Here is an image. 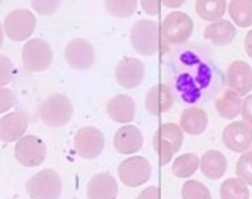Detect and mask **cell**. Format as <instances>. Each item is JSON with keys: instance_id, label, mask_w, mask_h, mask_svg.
Returning <instances> with one entry per match:
<instances>
[{"instance_id": "cell-1", "label": "cell", "mask_w": 252, "mask_h": 199, "mask_svg": "<svg viewBox=\"0 0 252 199\" xmlns=\"http://www.w3.org/2000/svg\"><path fill=\"white\" fill-rule=\"evenodd\" d=\"M130 44L137 54L143 56L167 52L158 24L153 20H137L130 30Z\"/></svg>"}, {"instance_id": "cell-2", "label": "cell", "mask_w": 252, "mask_h": 199, "mask_svg": "<svg viewBox=\"0 0 252 199\" xmlns=\"http://www.w3.org/2000/svg\"><path fill=\"white\" fill-rule=\"evenodd\" d=\"M184 142V131L177 124H162L157 129L153 137V147L158 156L161 166L168 164L172 160L174 154L180 152Z\"/></svg>"}, {"instance_id": "cell-3", "label": "cell", "mask_w": 252, "mask_h": 199, "mask_svg": "<svg viewBox=\"0 0 252 199\" xmlns=\"http://www.w3.org/2000/svg\"><path fill=\"white\" fill-rule=\"evenodd\" d=\"M39 117L48 127H64L73 117L72 101L63 94H51L42 101Z\"/></svg>"}, {"instance_id": "cell-4", "label": "cell", "mask_w": 252, "mask_h": 199, "mask_svg": "<svg viewBox=\"0 0 252 199\" xmlns=\"http://www.w3.org/2000/svg\"><path fill=\"white\" fill-rule=\"evenodd\" d=\"M62 188V178L52 168L36 172L27 182V194L31 199H59Z\"/></svg>"}, {"instance_id": "cell-5", "label": "cell", "mask_w": 252, "mask_h": 199, "mask_svg": "<svg viewBox=\"0 0 252 199\" xmlns=\"http://www.w3.org/2000/svg\"><path fill=\"white\" fill-rule=\"evenodd\" d=\"M160 33L167 44H184L193 33V21L184 11H172L161 21Z\"/></svg>"}, {"instance_id": "cell-6", "label": "cell", "mask_w": 252, "mask_h": 199, "mask_svg": "<svg viewBox=\"0 0 252 199\" xmlns=\"http://www.w3.org/2000/svg\"><path fill=\"white\" fill-rule=\"evenodd\" d=\"M118 177L126 187H142L152 177V164L142 156H132L118 166Z\"/></svg>"}, {"instance_id": "cell-7", "label": "cell", "mask_w": 252, "mask_h": 199, "mask_svg": "<svg viewBox=\"0 0 252 199\" xmlns=\"http://www.w3.org/2000/svg\"><path fill=\"white\" fill-rule=\"evenodd\" d=\"M54 61V52L51 45L41 39L32 38L23 48V65L28 72L46 70Z\"/></svg>"}, {"instance_id": "cell-8", "label": "cell", "mask_w": 252, "mask_h": 199, "mask_svg": "<svg viewBox=\"0 0 252 199\" xmlns=\"http://www.w3.org/2000/svg\"><path fill=\"white\" fill-rule=\"evenodd\" d=\"M35 26V16L31 13V10L27 9L13 10L6 16L4 23H3L6 35L9 36L11 41H16V42L28 39L32 35Z\"/></svg>"}, {"instance_id": "cell-9", "label": "cell", "mask_w": 252, "mask_h": 199, "mask_svg": "<svg viewBox=\"0 0 252 199\" xmlns=\"http://www.w3.org/2000/svg\"><path fill=\"white\" fill-rule=\"evenodd\" d=\"M45 142L35 135L23 136L14 146L16 160L24 167H38L46 159Z\"/></svg>"}, {"instance_id": "cell-10", "label": "cell", "mask_w": 252, "mask_h": 199, "mask_svg": "<svg viewBox=\"0 0 252 199\" xmlns=\"http://www.w3.org/2000/svg\"><path fill=\"white\" fill-rule=\"evenodd\" d=\"M104 146H105V137L98 128H80L74 135V149L79 156L86 160L98 157L104 150Z\"/></svg>"}, {"instance_id": "cell-11", "label": "cell", "mask_w": 252, "mask_h": 199, "mask_svg": "<svg viewBox=\"0 0 252 199\" xmlns=\"http://www.w3.org/2000/svg\"><path fill=\"white\" fill-rule=\"evenodd\" d=\"M64 59L73 69L86 70V69L91 67L95 61L94 46L91 45L90 41H87L84 38L72 39L64 48Z\"/></svg>"}, {"instance_id": "cell-12", "label": "cell", "mask_w": 252, "mask_h": 199, "mask_svg": "<svg viewBox=\"0 0 252 199\" xmlns=\"http://www.w3.org/2000/svg\"><path fill=\"white\" fill-rule=\"evenodd\" d=\"M223 143L235 153H245L252 146V128L244 121H235L223 131Z\"/></svg>"}, {"instance_id": "cell-13", "label": "cell", "mask_w": 252, "mask_h": 199, "mask_svg": "<svg viewBox=\"0 0 252 199\" xmlns=\"http://www.w3.org/2000/svg\"><path fill=\"white\" fill-rule=\"evenodd\" d=\"M115 79L124 89H135L143 83L144 65L137 58H124L115 67Z\"/></svg>"}, {"instance_id": "cell-14", "label": "cell", "mask_w": 252, "mask_h": 199, "mask_svg": "<svg viewBox=\"0 0 252 199\" xmlns=\"http://www.w3.org/2000/svg\"><path fill=\"white\" fill-rule=\"evenodd\" d=\"M30 118L24 111H14L0 119V140L11 143L20 140L27 132Z\"/></svg>"}, {"instance_id": "cell-15", "label": "cell", "mask_w": 252, "mask_h": 199, "mask_svg": "<svg viewBox=\"0 0 252 199\" xmlns=\"http://www.w3.org/2000/svg\"><path fill=\"white\" fill-rule=\"evenodd\" d=\"M174 101V93L167 84H156L147 91L144 99V107L152 115L158 117L172 108Z\"/></svg>"}, {"instance_id": "cell-16", "label": "cell", "mask_w": 252, "mask_h": 199, "mask_svg": "<svg viewBox=\"0 0 252 199\" xmlns=\"http://www.w3.org/2000/svg\"><path fill=\"white\" fill-rule=\"evenodd\" d=\"M227 83L237 94L247 96L252 90V67L243 61L233 62L227 70Z\"/></svg>"}, {"instance_id": "cell-17", "label": "cell", "mask_w": 252, "mask_h": 199, "mask_svg": "<svg viewBox=\"0 0 252 199\" xmlns=\"http://www.w3.org/2000/svg\"><path fill=\"white\" fill-rule=\"evenodd\" d=\"M144 139L140 129L135 125H125L114 136V146L118 153L135 154L143 147Z\"/></svg>"}, {"instance_id": "cell-18", "label": "cell", "mask_w": 252, "mask_h": 199, "mask_svg": "<svg viewBox=\"0 0 252 199\" xmlns=\"http://www.w3.org/2000/svg\"><path fill=\"white\" fill-rule=\"evenodd\" d=\"M118 182L109 172H98L87 184L89 199H117Z\"/></svg>"}, {"instance_id": "cell-19", "label": "cell", "mask_w": 252, "mask_h": 199, "mask_svg": "<svg viewBox=\"0 0 252 199\" xmlns=\"http://www.w3.org/2000/svg\"><path fill=\"white\" fill-rule=\"evenodd\" d=\"M107 114L117 124L132 122L136 114L135 100L127 94L114 96L107 104Z\"/></svg>"}, {"instance_id": "cell-20", "label": "cell", "mask_w": 252, "mask_h": 199, "mask_svg": "<svg viewBox=\"0 0 252 199\" xmlns=\"http://www.w3.org/2000/svg\"><path fill=\"white\" fill-rule=\"evenodd\" d=\"M207 125H209V117L206 111H203L202 108L192 107V108L184 109L181 114L180 127L188 135H202L207 129Z\"/></svg>"}, {"instance_id": "cell-21", "label": "cell", "mask_w": 252, "mask_h": 199, "mask_svg": "<svg viewBox=\"0 0 252 199\" xmlns=\"http://www.w3.org/2000/svg\"><path fill=\"white\" fill-rule=\"evenodd\" d=\"M203 35L217 46L228 45L237 36V28L228 20H219L206 26Z\"/></svg>"}, {"instance_id": "cell-22", "label": "cell", "mask_w": 252, "mask_h": 199, "mask_svg": "<svg viewBox=\"0 0 252 199\" xmlns=\"http://www.w3.org/2000/svg\"><path fill=\"white\" fill-rule=\"evenodd\" d=\"M215 107H216V112L221 118L234 119L243 111V100L241 96L237 94L234 90L227 89L217 97Z\"/></svg>"}, {"instance_id": "cell-23", "label": "cell", "mask_w": 252, "mask_h": 199, "mask_svg": "<svg viewBox=\"0 0 252 199\" xmlns=\"http://www.w3.org/2000/svg\"><path fill=\"white\" fill-rule=\"evenodd\" d=\"M200 170L209 180H219L227 170V159L219 150H207L200 159Z\"/></svg>"}, {"instance_id": "cell-24", "label": "cell", "mask_w": 252, "mask_h": 199, "mask_svg": "<svg viewBox=\"0 0 252 199\" xmlns=\"http://www.w3.org/2000/svg\"><path fill=\"white\" fill-rule=\"evenodd\" d=\"M227 1L224 0H198L195 3L196 14L206 21H219L227 11Z\"/></svg>"}, {"instance_id": "cell-25", "label": "cell", "mask_w": 252, "mask_h": 199, "mask_svg": "<svg viewBox=\"0 0 252 199\" xmlns=\"http://www.w3.org/2000/svg\"><path fill=\"white\" fill-rule=\"evenodd\" d=\"M228 14L238 27L252 26V0H233L227 6Z\"/></svg>"}, {"instance_id": "cell-26", "label": "cell", "mask_w": 252, "mask_h": 199, "mask_svg": "<svg viewBox=\"0 0 252 199\" xmlns=\"http://www.w3.org/2000/svg\"><path fill=\"white\" fill-rule=\"evenodd\" d=\"M200 162L195 153H185L178 156L172 163V174L178 178H189L198 171Z\"/></svg>"}, {"instance_id": "cell-27", "label": "cell", "mask_w": 252, "mask_h": 199, "mask_svg": "<svg viewBox=\"0 0 252 199\" xmlns=\"http://www.w3.org/2000/svg\"><path fill=\"white\" fill-rule=\"evenodd\" d=\"M221 199H250V191L241 178H228L220 187Z\"/></svg>"}, {"instance_id": "cell-28", "label": "cell", "mask_w": 252, "mask_h": 199, "mask_svg": "<svg viewBox=\"0 0 252 199\" xmlns=\"http://www.w3.org/2000/svg\"><path fill=\"white\" fill-rule=\"evenodd\" d=\"M182 199H212V194L205 184L188 180L182 185Z\"/></svg>"}, {"instance_id": "cell-29", "label": "cell", "mask_w": 252, "mask_h": 199, "mask_svg": "<svg viewBox=\"0 0 252 199\" xmlns=\"http://www.w3.org/2000/svg\"><path fill=\"white\" fill-rule=\"evenodd\" d=\"M105 9L109 14L118 18L130 17L137 9V1L135 0H127V1H105L104 3Z\"/></svg>"}, {"instance_id": "cell-30", "label": "cell", "mask_w": 252, "mask_h": 199, "mask_svg": "<svg viewBox=\"0 0 252 199\" xmlns=\"http://www.w3.org/2000/svg\"><path fill=\"white\" fill-rule=\"evenodd\" d=\"M237 177L241 178L247 185H252V152H245L237 162Z\"/></svg>"}, {"instance_id": "cell-31", "label": "cell", "mask_w": 252, "mask_h": 199, "mask_svg": "<svg viewBox=\"0 0 252 199\" xmlns=\"http://www.w3.org/2000/svg\"><path fill=\"white\" fill-rule=\"evenodd\" d=\"M13 74H14L13 62L7 56L0 55V87L7 86L13 80Z\"/></svg>"}, {"instance_id": "cell-32", "label": "cell", "mask_w": 252, "mask_h": 199, "mask_svg": "<svg viewBox=\"0 0 252 199\" xmlns=\"http://www.w3.org/2000/svg\"><path fill=\"white\" fill-rule=\"evenodd\" d=\"M16 94L13 93V90L6 89V87H0V114L7 112L9 109H11L16 105Z\"/></svg>"}, {"instance_id": "cell-33", "label": "cell", "mask_w": 252, "mask_h": 199, "mask_svg": "<svg viewBox=\"0 0 252 199\" xmlns=\"http://www.w3.org/2000/svg\"><path fill=\"white\" fill-rule=\"evenodd\" d=\"M31 6L39 14H52L59 7V1H32Z\"/></svg>"}, {"instance_id": "cell-34", "label": "cell", "mask_w": 252, "mask_h": 199, "mask_svg": "<svg viewBox=\"0 0 252 199\" xmlns=\"http://www.w3.org/2000/svg\"><path fill=\"white\" fill-rule=\"evenodd\" d=\"M241 115H243L244 122L248 124V125L252 128V94L251 96H247V97L244 99Z\"/></svg>"}, {"instance_id": "cell-35", "label": "cell", "mask_w": 252, "mask_h": 199, "mask_svg": "<svg viewBox=\"0 0 252 199\" xmlns=\"http://www.w3.org/2000/svg\"><path fill=\"white\" fill-rule=\"evenodd\" d=\"M140 4H142L144 11L150 16H157L160 13L161 1H158V0H144Z\"/></svg>"}, {"instance_id": "cell-36", "label": "cell", "mask_w": 252, "mask_h": 199, "mask_svg": "<svg viewBox=\"0 0 252 199\" xmlns=\"http://www.w3.org/2000/svg\"><path fill=\"white\" fill-rule=\"evenodd\" d=\"M137 199H161L160 198V188L152 185V187H149V188L142 191L139 194Z\"/></svg>"}, {"instance_id": "cell-37", "label": "cell", "mask_w": 252, "mask_h": 199, "mask_svg": "<svg viewBox=\"0 0 252 199\" xmlns=\"http://www.w3.org/2000/svg\"><path fill=\"white\" fill-rule=\"evenodd\" d=\"M245 51L252 59V30H250L247 36H245Z\"/></svg>"}, {"instance_id": "cell-38", "label": "cell", "mask_w": 252, "mask_h": 199, "mask_svg": "<svg viewBox=\"0 0 252 199\" xmlns=\"http://www.w3.org/2000/svg\"><path fill=\"white\" fill-rule=\"evenodd\" d=\"M162 3H164L165 6H168V7H180L184 1H182V0H178V1H168V0H167V1H162Z\"/></svg>"}, {"instance_id": "cell-39", "label": "cell", "mask_w": 252, "mask_h": 199, "mask_svg": "<svg viewBox=\"0 0 252 199\" xmlns=\"http://www.w3.org/2000/svg\"><path fill=\"white\" fill-rule=\"evenodd\" d=\"M3 33H4V28H3V24L0 23V48L3 45Z\"/></svg>"}]
</instances>
